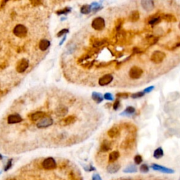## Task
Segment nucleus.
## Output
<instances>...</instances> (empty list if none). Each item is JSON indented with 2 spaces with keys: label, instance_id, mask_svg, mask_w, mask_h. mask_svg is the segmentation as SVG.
<instances>
[{
  "label": "nucleus",
  "instance_id": "21",
  "mask_svg": "<svg viewBox=\"0 0 180 180\" xmlns=\"http://www.w3.org/2000/svg\"><path fill=\"white\" fill-rule=\"evenodd\" d=\"M119 157H120V153H119L118 151H115L111 152V153L109 154V155H108V162H111V163H112V162H115L117 160H118Z\"/></svg>",
  "mask_w": 180,
  "mask_h": 180
},
{
  "label": "nucleus",
  "instance_id": "2",
  "mask_svg": "<svg viewBox=\"0 0 180 180\" xmlns=\"http://www.w3.org/2000/svg\"><path fill=\"white\" fill-rule=\"evenodd\" d=\"M106 26V22L102 17H97L92 20V27L95 30L101 31L104 29Z\"/></svg>",
  "mask_w": 180,
  "mask_h": 180
},
{
  "label": "nucleus",
  "instance_id": "46",
  "mask_svg": "<svg viewBox=\"0 0 180 180\" xmlns=\"http://www.w3.org/2000/svg\"><path fill=\"white\" fill-rule=\"evenodd\" d=\"M179 28L180 29V23H179Z\"/></svg>",
  "mask_w": 180,
  "mask_h": 180
},
{
  "label": "nucleus",
  "instance_id": "34",
  "mask_svg": "<svg viewBox=\"0 0 180 180\" xmlns=\"http://www.w3.org/2000/svg\"><path fill=\"white\" fill-rule=\"evenodd\" d=\"M104 99H106V100L107 101H113L114 100V97H113V95L111 93H109V92H108V93H106L104 95Z\"/></svg>",
  "mask_w": 180,
  "mask_h": 180
},
{
  "label": "nucleus",
  "instance_id": "22",
  "mask_svg": "<svg viewBox=\"0 0 180 180\" xmlns=\"http://www.w3.org/2000/svg\"><path fill=\"white\" fill-rule=\"evenodd\" d=\"M140 18V14H139V12L138 11H133L131 12L130 16H129V20L131 22H137L139 20Z\"/></svg>",
  "mask_w": 180,
  "mask_h": 180
},
{
  "label": "nucleus",
  "instance_id": "29",
  "mask_svg": "<svg viewBox=\"0 0 180 180\" xmlns=\"http://www.w3.org/2000/svg\"><path fill=\"white\" fill-rule=\"evenodd\" d=\"M162 18L165 19L166 21L167 22H175L176 21V18L172 14H166L163 15L162 17Z\"/></svg>",
  "mask_w": 180,
  "mask_h": 180
},
{
  "label": "nucleus",
  "instance_id": "8",
  "mask_svg": "<svg viewBox=\"0 0 180 180\" xmlns=\"http://www.w3.org/2000/svg\"><path fill=\"white\" fill-rule=\"evenodd\" d=\"M151 167L153 170L159 171V172H162V173H166V174H172V173L174 172V169L167 168V167H164V166L158 165V164H152Z\"/></svg>",
  "mask_w": 180,
  "mask_h": 180
},
{
  "label": "nucleus",
  "instance_id": "7",
  "mask_svg": "<svg viewBox=\"0 0 180 180\" xmlns=\"http://www.w3.org/2000/svg\"><path fill=\"white\" fill-rule=\"evenodd\" d=\"M76 121V117L75 115H69L65 118H63L59 121V125L62 127H66L68 125H72Z\"/></svg>",
  "mask_w": 180,
  "mask_h": 180
},
{
  "label": "nucleus",
  "instance_id": "15",
  "mask_svg": "<svg viewBox=\"0 0 180 180\" xmlns=\"http://www.w3.org/2000/svg\"><path fill=\"white\" fill-rule=\"evenodd\" d=\"M23 120V119L20 115L18 114H13L11 115L8 117L7 122L8 124H15L19 123Z\"/></svg>",
  "mask_w": 180,
  "mask_h": 180
},
{
  "label": "nucleus",
  "instance_id": "28",
  "mask_svg": "<svg viewBox=\"0 0 180 180\" xmlns=\"http://www.w3.org/2000/svg\"><path fill=\"white\" fill-rule=\"evenodd\" d=\"M91 8H92V11L97 12L99 10H101L102 8V6H101V4H99L98 2H93L90 4Z\"/></svg>",
  "mask_w": 180,
  "mask_h": 180
},
{
  "label": "nucleus",
  "instance_id": "3",
  "mask_svg": "<svg viewBox=\"0 0 180 180\" xmlns=\"http://www.w3.org/2000/svg\"><path fill=\"white\" fill-rule=\"evenodd\" d=\"M13 34L19 38L25 37L28 34L27 28L21 24H18L13 29Z\"/></svg>",
  "mask_w": 180,
  "mask_h": 180
},
{
  "label": "nucleus",
  "instance_id": "5",
  "mask_svg": "<svg viewBox=\"0 0 180 180\" xmlns=\"http://www.w3.org/2000/svg\"><path fill=\"white\" fill-rule=\"evenodd\" d=\"M28 66H29L28 61L26 59H22L18 62V64H17L16 65V71L18 73H22L25 72L26 70L28 69Z\"/></svg>",
  "mask_w": 180,
  "mask_h": 180
},
{
  "label": "nucleus",
  "instance_id": "47",
  "mask_svg": "<svg viewBox=\"0 0 180 180\" xmlns=\"http://www.w3.org/2000/svg\"><path fill=\"white\" fill-rule=\"evenodd\" d=\"M10 180H15L14 179H10Z\"/></svg>",
  "mask_w": 180,
  "mask_h": 180
},
{
  "label": "nucleus",
  "instance_id": "19",
  "mask_svg": "<svg viewBox=\"0 0 180 180\" xmlns=\"http://www.w3.org/2000/svg\"><path fill=\"white\" fill-rule=\"evenodd\" d=\"M136 110L133 106H128L125 108V110L124 111L123 113H120V115L122 116H130V115H133L135 113Z\"/></svg>",
  "mask_w": 180,
  "mask_h": 180
},
{
  "label": "nucleus",
  "instance_id": "37",
  "mask_svg": "<svg viewBox=\"0 0 180 180\" xmlns=\"http://www.w3.org/2000/svg\"><path fill=\"white\" fill-rule=\"evenodd\" d=\"M76 46L75 44H71V46L68 47V51H67V53L68 54H73V52H75V50H76Z\"/></svg>",
  "mask_w": 180,
  "mask_h": 180
},
{
  "label": "nucleus",
  "instance_id": "14",
  "mask_svg": "<svg viewBox=\"0 0 180 180\" xmlns=\"http://www.w3.org/2000/svg\"><path fill=\"white\" fill-rule=\"evenodd\" d=\"M68 113V108L65 106H59L56 109L55 113L58 117H64Z\"/></svg>",
  "mask_w": 180,
  "mask_h": 180
},
{
  "label": "nucleus",
  "instance_id": "18",
  "mask_svg": "<svg viewBox=\"0 0 180 180\" xmlns=\"http://www.w3.org/2000/svg\"><path fill=\"white\" fill-rule=\"evenodd\" d=\"M92 98L97 104H100L101 101L104 100V95L99 92H94L92 94Z\"/></svg>",
  "mask_w": 180,
  "mask_h": 180
},
{
  "label": "nucleus",
  "instance_id": "23",
  "mask_svg": "<svg viewBox=\"0 0 180 180\" xmlns=\"http://www.w3.org/2000/svg\"><path fill=\"white\" fill-rule=\"evenodd\" d=\"M50 46V42L47 40H42L40 42L39 47L41 51H45Z\"/></svg>",
  "mask_w": 180,
  "mask_h": 180
},
{
  "label": "nucleus",
  "instance_id": "42",
  "mask_svg": "<svg viewBox=\"0 0 180 180\" xmlns=\"http://www.w3.org/2000/svg\"><path fill=\"white\" fill-rule=\"evenodd\" d=\"M30 3L32 4V6H39V5L42 4L41 1H37V0H34V1H30Z\"/></svg>",
  "mask_w": 180,
  "mask_h": 180
},
{
  "label": "nucleus",
  "instance_id": "13",
  "mask_svg": "<svg viewBox=\"0 0 180 180\" xmlns=\"http://www.w3.org/2000/svg\"><path fill=\"white\" fill-rule=\"evenodd\" d=\"M120 130L118 126H113L108 131V135L110 138L114 139L117 138L120 136Z\"/></svg>",
  "mask_w": 180,
  "mask_h": 180
},
{
  "label": "nucleus",
  "instance_id": "4",
  "mask_svg": "<svg viewBox=\"0 0 180 180\" xmlns=\"http://www.w3.org/2000/svg\"><path fill=\"white\" fill-rule=\"evenodd\" d=\"M143 75V70L138 66H133L129 71V76L131 79L137 80L140 78Z\"/></svg>",
  "mask_w": 180,
  "mask_h": 180
},
{
  "label": "nucleus",
  "instance_id": "33",
  "mask_svg": "<svg viewBox=\"0 0 180 180\" xmlns=\"http://www.w3.org/2000/svg\"><path fill=\"white\" fill-rule=\"evenodd\" d=\"M139 170L143 173H147L148 171H149V167H148L146 164H143V165H141L140 166Z\"/></svg>",
  "mask_w": 180,
  "mask_h": 180
},
{
  "label": "nucleus",
  "instance_id": "16",
  "mask_svg": "<svg viewBox=\"0 0 180 180\" xmlns=\"http://www.w3.org/2000/svg\"><path fill=\"white\" fill-rule=\"evenodd\" d=\"M134 141H135V139H134L132 137H127L123 141V143H122L121 144V147L124 148V149H126V148L132 147Z\"/></svg>",
  "mask_w": 180,
  "mask_h": 180
},
{
  "label": "nucleus",
  "instance_id": "27",
  "mask_svg": "<svg viewBox=\"0 0 180 180\" xmlns=\"http://www.w3.org/2000/svg\"><path fill=\"white\" fill-rule=\"evenodd\" d=\"M162 20V17L160 16H155L153 17V18H151L148 21V23L151 24V25H155V24H158Z\"/></svg>",
  "mask_w": 180,
  "mask_h": 180
},
{
  "label": "nucleus",
  "instance_id": "9",
  "mask_svg": "<svg viewBox=\"0 0 180 180\" xmlns=\"http://www.w3.org/2000/svg\"><path fill=\"white\" fill-rule=\"evenodd\" d=\"M113 77L111 74H106L104 75L101 78H99V85L100 86H106V85H109L113 81Z\"/></svg>",
  "mask_w": 180,
  "mask_h": 180
},
{
  "label": "nucleus",
  "instance_id": "6",
  "mask_svg": "<svg viewBox=\"0 0 180 180\" xmlns=\"http://www.w3.org/2000/svg\"><path fill=\"white\" fill-rule=\"evenodd\" d=\"M42 166L45 169H53L56 167V162L53 158H47L42 162Z\"/></svg>",
  "mask_w": 180,
  "mask_h": 180
},
{
  "label": "nucleus",
  "instance_id": "38",
  "mask_svg": "<svg viewBox=\"0 0 180 180\" xmlns=\"http://www.w3.org/2000/svg\"><path fill=\"white\" fill-rule=\"evenodd\" d=\"M120 101L119 99H116L115 101L114 102V104H113V109L115 110V111H117V110H118V108H120Z\"/></svg>",
  "mask_w": 180,
  "mask_h": 180
},
{
  "label": "nucleus",
  "instance_id": "11",
  "mask_svg": "<svg viewBox=\"0 0 180 180\" xmlns=\"http://www.w3.org/2000/svg\"><path fill=\"white\" fill-rule=\"evenodd\" d=\"M141 4L142 8L146 11H151L155 7L154 1L152 0H142Z\"/></svg>",
  "mask_w": 180,
  "mask_h": 180
},
{
  "label": "nucleus",
  "instance_id": "45",
  "mask_svg": "<svg viewBox=\"0 0 180 180\" xmlns=\"http://www.w3.org/2000/svg\"><path fill=\"white\" fill-rule=\"evenodd\" d=\"M2 158H3V157H2V155H1V154H0V160H1V159H2Z\"/></svg>",
  "mask_w": 180,
  "mask_h": 180
},
{
  "label": "nucleus",
  "instance_id": "20",
  "mask_svg": "<svg viewBox=\"0 0 180 180\" xmlns=\"http://www.w3.org/2000/svg\"><path fill=\"white\" fill-rule=\"evenodd\" d=\"M111 149V143L108 140H104L101 145L100 150L102 152H107Z\"/></svg>",
  "mask_w": 180,
  "mask_h": 180
},
{
  "label": "nucleus",
  "instance_id": "35",
  "mask_svg": "<svg viewBox=\"0 0 180 180\" xmlns=\"http://www.w3.org/2000/svg\"><path fill=\"white\" fill-rule=\"evenodd\" d=\"M134 160L136 165H139V164H141V162H142L143 159L142 157H141L140 155H137L135 157H134Z\"/></svg>",
  "mask_w": 180,
  "mask_h": 180
},
{
  "label": "nucleus",
  "instance_id": "1",
  "mask_svg": "<svg viewBox=\"0 0 180 180\" xmlns=\"http://www.w3.org/2000/svg\"><path fill=\"white\" fill-rule=\"evenodd\" d=\"M166 54L163 52L161 51H155L153 54H152L151 56V61L153 64H159L162 63L165 59Z\"/></svg>",
  "mask_w": 180,
  "mask_h": 180
},
{
  "label": "nucleus",
  "instance_id": "41",
  "mask_svg": "<svg viewBox=\"0 0 180 180\" xmlns=\"http://www.w3.org/2000/svg\"><path fill=\"white\" fill-rule=\"evenodd\" d=\"M92 180H102V179H101V176L98 173H94L93 175H92Z\"/></svg>",
  "mask_w": 180,
  "mask_h": 180
},
{
  "label": "nucleus",
  "instance_id": "25",
  "mask_svg": "<svg viewBox=\"0 0 180 180\" xmlns=\"http://www.w3.org/2000/svg\"><path fill=\"white\" fill-rule=\"evenodd\" d=\"M91 11H92V8H91V6L89 4H85L82 6L81 8H80V12L83 14H89L90 13Z\"/></svg>",
  "mask_w": 180,
  "mask_h": 180
},
{
  "label": "nucleus",
  "instance_id": "26",
  "mask_svg": "<svg viewBox=\"0 0 180 180\" xmlns=\"http://www.w3.org/2000/svg\"><path fill=\"white\" fill-rule=\"evenodd\" d=\"M137 167L134 165H130L127 166L126 168L123 169V172L125 173H134L137 172Z\"/></svg>",
  "mask_w": 180,
  "mask_h": 180
},
{
  "label": "nucleus",
  "instance_id": "31",
  "mask_svg": "<svg viewBox=\"0 0 180 180\" xmlns=\"http://www.w3.org/2000/svg\"><path fill=\"white\" fill-rule=\"evenodd\" d=\"M144 92H137V93H134V94H132V96H131V97H132V99H139V98H141V97H143L144 96Z\"/></svg>",
  "mask_w": 180,
  "mask_h": 180
},
{
  "label": "nucleus",
  "instance_id": "10",
  "mask_svg": "<svg viewBox=\"0 0 180 180\" xmlns=\"http://www.w3.org/2000/svg\"><path fill=\"white\" fill-rule=\"evenodd\" d=\"M53 124V120L51 118H46L42 119L40 122L37 124V127L40 129L47 128V127L51 126Z\"/></svg>",
  "mask_w": 180,
  "mask_h": 180
},
{
  "label": "nucleus",
  "instance_id": "30",
  "mask_svg": "<svg viewBox=\"0 0 180 180\" xmlns=\"http://www.w3.org/2000/svg\"><path fill=\"white\" fill-rule=\"evenodd\" d=\"M71 11V8L69 7H66L65 8L61 10H59V11H56V13L58 15H63V14H67V13H70Z\"/></svg>",
  "mask_w": 180,
  "mask_h": 180
},
{
  "label": "nucleus",
  "instance_id": "17",
  "mask_svg": "<svg viewBox=\"0 0 180 180\" xmlns=\"http://www.w3.org/2000/svg\"><path fill=\"white\" fill-rule=\"evenodd\" d=\"M46 113L42 111H37L35 113H32V115L30 117V120L32 121H37V120H40V119H42L44 117H45Z\"/></svg>",
  "mask_w": 180,
  "mask_h": 180
},
{
  "label": "nucleus",
  "instance_id": "24",
  "mask_svg": "<svg viewBox=\"0 0 180 180\" xmlns=\"http://www.w3.org/2000/svg\"><path fill=\"white\" fill-rule=\"evenodd\" d=\"M164 155V152L163 150L161 147H158V148L155 150L154 152H153V157L155 159H160Z\"/></svg>",
  "mask_w": 180,
  "mask_h": 180
},
{
  "label": "nucleus",
  "instance_id": "39",
  "mask_svg": "<svg viewBox=\"0 0 180 180\" xmlns=\"http://www.w3.org/2000/svg\"><path fill=\"white\" fill-rule=\"evenodd\" d=\"M12 165V160L11 159H10V160H8V161L7 162V164H6V165L4 167V171H7L11 167Z\"/></svg>",
  "mask_w": 180,
  "mask_h": 180
},
{
  "label": "nucleus",
  "instance_id": "36",
  "mask_svg": "<svg viewBox=\"0 0 180 180\" xmlns=\"http://www.w3.org/2000/svg\"><path fill=\"white\" fill-rule=\"evenodd\" d=\"M69 32V30L67 28H64L61 30V31H59V32L57 33V37H61L63 35H64L68 34V33Z\"/></svg>",
  "mask_w": 180,
  "mask_h": 180
},
{
  "label": "nucleus",
  "instance_id": "40",
  "mask_svg": "<svg viewBox=\"0 0 180 180\" xmlns=\"http://www.w3.org/2000/svg\"><path fill=\"white\" fill-rule=\"evenodd\" d=\"M154 88H155V87H154V86H150V87H147V88L144 89L143 92H144V94H145V93H149V92H152V91L154 90Z\"/></svg>",
  "mask_w": 180,
  "mask_h": 180
},
{
  "label": "nucleus",
  "instance_id": "44",
  "mask_svg": "<svg viewBox=\"0 0 180 180\" xmlns=\"http://www.w3.org/2000/svg\"><path fill=\"white\" fill-rule=\"evenodd\" d=\"M66 39V36H65L64 38H63L61 41V42H60V43H59V45H62V44H63V43H64V42H65Z\"/></svg>",
  "mask_w": 180,
  "mask_h": 180
},
{
  "label": "nucleus",
  "instance_id": "12",
  "mask_svg": "<svg viewBox=\"0 0 180 180\" xmlns=\"http://www.w3.org/2000/svg\"><path fill=\"white\" fill-rule=\"evenodd\" d=\"M120 165L118 162H112L107 166V172L111 174H115V173L118 172L120 169Z\"/></svg>",
  "mask_w": 180,
  "mask_h": 180
},
{
  "label": "nucleus",
  "instance_id": "32",
  "mask_svg": "<svg viewBox=\"0 0 180 180\" xmlns=\"http://www.w3.org/2000/svg\"><path fill=\"white\" fill-rule=\"evenodd\" d=\"M130 94L127 92H119L116 94V97L118 98H121V99H127L129 97Z\"/></svg>",
  "mask_w": 180,
  "mask_h": 180
},
{
  "label": "nucleus",
  "instance_id": "43",
  "mask_svg": "<svg viewBox=\"0 0 180 180\" xmlns=\"http://www.w3.org/2000/svg\"><path fill=\"white\" fill-rule=\"evenodd\" d=\"M180 47V40H179V42L176 43L174 45V47H173V48L172 49H174L178 48V47Z\"/></svg>",
  "mask_w": 180,
  "mask_h": 180
}]
</instances>
